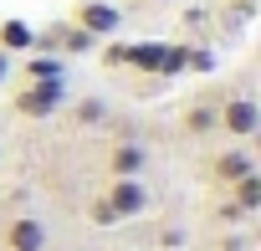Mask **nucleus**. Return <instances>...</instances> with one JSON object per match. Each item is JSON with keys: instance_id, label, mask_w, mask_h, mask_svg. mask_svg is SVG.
<instances>
[{"instance_id": "1", "label": "nucleus", "mask_w": 261, "mask_h": 251, "mask_svg": "<svg viewBox=\"0 0 261 251\" xmlns=\"http://www.w3.org/2000/svg\"><path fill=\"white\" fill-rule=\"evenodd\" d=\"M62 103H67V82H21L11 97V113L26 123H41V118H57Z\"/></svg>"}, {"instance_id": "2", "label": "nucleus", "mask_w": 261, "mask_h": 251, "mask_svg": "<svg viewBox=\"0 0 261 251\" xmlns=\"http://www.w3.org/2000/svg\"><path fill=\"white\" fill-rule=\"evenodd\" d=\"M256 129H261V108H256V97L236 92V97H220V103H215V134L246 144V139H256Z\"/></svg>"}, {"instance_id": "3", "label": "nucleus", "mask_w": 261, "mask_h": 251, "mask_svg": "<svg viewBox=\"0 0 261 251\" xmlns=\"http://www.w3.org/2000/svg\"><path fill=\"white\" fill-rule=\"evenodd\" d=\"M67 21H72L77 31H87L92 41H108V36L123 31V11L113 6V0H77Z\"/></svg>"}, {"instance_id": "4", "label": "nucleus", "mask_w": 261, "mask_h": 251, "mask_svg": "<svg viewBox=\"0 0 261 251\" xmlns=\"http://www.w3.org/2000/svg\"><path fill=\"white\" fill-rule=\"evenodd\" d=\"M102 200L118 210V220H139V215H149V205H154V195H149L144 174H134V180H108Z\"/></svg>"}, {"instance_id": "5", "label": "nucleus", "mask_w": 261, "mask_h": 251, "mask_svg": "<svg viewBox=\"0 0 261 251\" xmlns=\"http://www.w3.org/2000/svg\"><path fill=\"white\" fill-rule=\"evenodd\" d=\"M51 231L41 215H11L6 225H0V251H46Z\"/></svg>"}, {"instance_id": "6", "label": "nucleus", "mask_w": 261, "mask_h": 251, "mask_svg": "<svg viewBox=\"0 0 261 251\" xmlns=\"http://www.w3.org/2000/svg\"><path fill=\"white\" fill-rule=\"evenodd\" d=\"M102 169H108V180H134V174L149 169V149H144L139 139H118V144L102 154Z\"/></svg>"}, {"instance_id": "7", "label": "nucleus", "mask_w": 261, "mask_h": 251, "mask_svg": "<svg viewBox=\"0 0 261 251\" xmlns=\"http://www.w3.org/2000/svg\"><path fill=\"white\" fill-rule=\"evenodd\" d=\"M251 169H256L251 149H246V144H236V149H220V154L210 159V169H205V174L225 190V185H236V180H241V174H251Z\"/></svg>"}, {"instance_id": "8", "label": "nucleus", "mask_w": 261, "mask_h": 251, "mask_svg": "<svg viewBox=\"0 0 261 251\" xmlns=\"http://www.w3.org/2000/svg\"><path fill=\"white\" fill-rule=\"evenodd\" d=\"M36 46V26L21 21V16H0V52L6 57H26Z\"/></svg>"}, {"instance_id": "9", "label": "nucleus", "mask_w": 261, "mask_h": 251, "mask_svg": "<svg viewBox=\"0 0 261 251\" xmlns=\"http://www.w3.org/2000/svg\"><path fill=\"white\" fill-rule=\"evenodd\" d=\"M21 82H67V62L51 52H26L21 62Z\"/></svg>"}, {"instance_id": "10", "label": "nucleus", "mask_w": 261, "mask_h": 251, "mask_svg": "<svg viewBox=\"0 0 261 251\" xmlns=\"http://www.w3.org/2000/svg\"><path fill=\"white\" fill-rule=\"evenodd\" d=\"M179 134L185 139H210L215 134V103H190L179 113Z\"/></svg>"}, {"instance_id": "11", "label": "nucleus", "mask_w": 261, "mask_h": 251, "mask_svg": "<svg viewBox=\"0 0 261 251\" xmlns=\"http://www.w3.org/2000/svg\"><path fill=\"white\" fill-rule=\"evenodd\" d=\"M159 57H164V41H128V72L159 77Z\"/></svg>"}, {"instance_id": "12", "label": "nucleus", "mask_w": 261, "mask_h": 251, "mask_svg": "<svg viewBox=\"0 0 261 251\" xmlns=\"http://www.w3.org/2000/svg\"><path fill=\"white\" fill-rule=\"evenodd\" d=\"M225 190H230V200H236V210H241V215H256V210H261V174H256V169H251V174H241V180H236V185H225Z\"/></svg>"}, {"instance_id": "13", "label": "nucleus", "mask_w": 261, "mask_h": 251, "mask_svg": "<svg viewBox=\"0 0 261 251\" xmlns=\"http://www.w3.org/2000/svg\"><path fill=\"white\" fill-rule=\"evenodd\" d=\"M185 67H190V46L185 41H164V57H159V77H185Z\"/></svg>"}, {"instance_id": "14", "label": "nucleus", "mask_w": 261, "mask_h": 251, "mask_svg": "<svg viewBox=\"0 0 261 251\" xmlns=\"http://www.w3.org/2000/svg\"><path fill=\"white\" fill-rule=\"evenodd\" d=\"M97 62H102L108 72H123V67H128V41L108 36V41H102V52H97Z\"/></svg>"}, {"instance_id": "15", "label": "nucleus", "mask_w": 261, "mask_h": 251, "mask_svg": "<svg viewBox=\"0 0 261 251\" xmlns=\"http://www.w3.org/2000/svg\"><path fill=\"white\" fill-rule=\"evenodd\" d=\"M87 220H92V225H102V231H113V225H123V220H118V210H113V205L102 200V190H97V195L87 200Z\"/></svg>"}, {"instance_id": "16", "label": "nucleus", "mask_w": 261, "mask_h": 251, "mask_svg": "<svg viewBox=\"0 0 261 251\" xmlns=\"http://www.w3.org/2000/svg\"><path fill=\"white\" fill-rule=\"evenodd\" d=\"M72 118L82 123V129H92V123H102V118H108V103H102V97H82V103L72 108Z\"/></svg>"}, {"instance_id": "17", "label": "nucleus", "mask_w": 261, "mask_h": 251, "mask_svg": "<svg viewBox=\"0 0 261 251\" xmlns=\"http://www.w3.org/2000/svg\"><path fill=\"white\" fill-rule=\"evenodd\" d=\"M215 67V52H205V46H190V67L185 72H210Z\"/></svg>"}, {"instance_id": "18", "label": "nucleus", "mask_w": 261, "mask_h": 251, "mask_svg": "<svg viewBox=\"0 0 261 251\" xmlns=\"http://www.w3.org/2000/svg\"><path fill=\"white\" fill-rule=\"evenodd\" d=\"M159 246H164V251H179V246H185V231H179V225H164V231H159Z\"/></svg>"}, {"instance_id": "19", "label": "nucleus", "mask_w": 261, "mask_h": 251, "mask_svg": "<svg viewBox=\"0 0 261 251\" xmlns=\"http://www.w3.org/2000/svg\"><path fill=\"white\" fill-rule=\"evenodd\" d=\"M215 220H220V225H236V220H241L236 200H220V205H215Z\"/></svg>"}, {"instance_id": "20", "label": "nucleus", "mask_w": 261, "mask_h": 251, "mask_svg": "<svg viewBox=\"0 0 261 251\" xmlns=\"http://www.w3.org/2000/svg\"><path fill=\"white\" fill-rule=\"evenodd\" d=\"M11 72H16V57H6V52H0V87L11 82Z\"/></svg>"}]
</instances>
